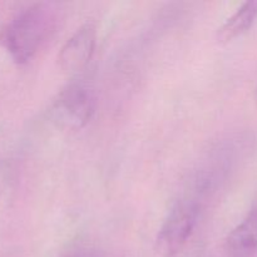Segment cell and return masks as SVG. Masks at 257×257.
Returning a JSON list of instances; mask_svg holds the SVG:
<instances>
[{
  "instance_id": "obj_1",
  "label": "cell",
  "mask_w": 257,
  "mask_h": 257,
  "mask_svg": "<svg viewBox=\"0 0 257 257\" xmlns=\"http://www.w3.org/2000/svg\"><path fill=\"white\" fill-rule=\"evenodd\" d=\"M58 24L52 3H37L15 14L0 33V43L18 64H25L48 42Z\"/></svg>"
},
{
  "instance_id": "obj_2",
  "label": "cell",
  "mask_w": 257,
  "mask_h": 257,
  "mask_svg": "<svg viewBox=\"0 0 257 257\" xmlns=\"http://www.w3.org/2000/svg\"><path fill=\"white\" fill-rule=\"evenodd\" d=\"M94 113L92 93L79 83L63 88L49 105V118L58 128L64 131L82 130Z\"/></svg>"
},
{
  "instance_id": "obj_3",
  "label": "cell",
  "mask_w": 257,
  "mask_h": 257,
  "mask_svg": "<svg viewBox=\"0 0 257 257\" xmlns=\"http://www.w3.org/2000/svg\"><path fill=\"white\" fill-rule=\"evenodd\" d=\"M198 202L193 198L177 201L158 231L156 248L163 257L177 255L192 235L198 217Z\"/></svg>"
},
{
  "instance_id": "obj_4",
  "label": "cell",
  "mask_w": 257,
  "mask_h": 257,
  "mask_svg": "<svg viewBox=\"0 0 257 257\" xmlns=\"http://www.w3.org/2000/svg\"><path fill=\"white\" fill-rule=\"evenodd\" d=\"M97 28L93 23L83 24L65 42L58 54L59 67L65 73H77L87 67L95 49Z\"/></svg>"
},
{
  "instance_id": "obj_5",
  "label": "cell",
  "mask_w": 257,
  "mask_h": 257,
  "mask_svg": "<svg viewBox=\"0 0 257 257\" xmlns=\"http://www.w3.org/2000/svg\"><path fill=\"white\" fill-rule=\"evenodd\" d=\"M227 248L233 253H248L257 248V207L238 223L226 241Z\"/></svg>"
},
{
  "instance_id": "obj_6",
  "label": "cell",
  "mask_w": 257,
  "mask_h": 257,
  "mask_svg": "<svg viewBox=\"0 0 257 257\" xmlns=\"http://www.w3.org/2000/svg\"><path fill=\"white\" fill-rule=\"evenodd\" d=\"M257 18V2H247L233 13L222 27L218 29L217 39L220 43H227L240 37L253 24Z\"/></svg>"
},
{
  "instance_id": "obj_7",
  "label": "cell",
  "mask_w": 257,
  "mask_h": 257,
  "mask_svg": "<svg viewBox=\"0 0 257 257\" xmlns=\"http://www.w3.org/2000/svg\"><path fill=\"white\" fill-rule=\"evenodd\" d=\"M9 165L7 162H4V161H0V196H2L5 186H7L8 180H9Z\"/></svg>"
},
{
  "instance_id": "obj_8",
  "label": "cell",
  "mask_w": 257,
  "mask_h": 257,
  "mask_svg": "<svg viewBox=\"0 0 257 257\" xmlns=\"http://www.w3.org/2000/svg\"><path fill=\"white\" fill-rule=\"evenodd\" d=\"M73 257H99V256L95 255V253H93V252H80Z\"/></svg>"
}]
</instances>
